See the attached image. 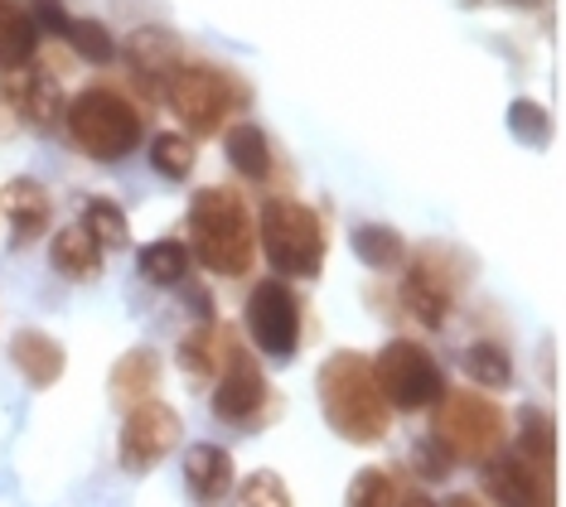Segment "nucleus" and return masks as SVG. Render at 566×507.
Wrapping results in <instances>:
<instances>
[{
    "label": "nucleus",
    "instance_id": "obj_1",
    "mask_svg": "<svg viewBox=\"0 0 566 507\" xmlns=\"http://www.w3.org/2000/svg\"><path fill=\"white\" fill-rule=\"evenodd\" d=\"M319 406H325V421L354 445H378L392 431V406L382 397L378 377H373V358L354 353V348L325 358V368H319Z\"/></svg>",
    "mask_w": 566,
    "mask_h": 507
},
{
    "label": "nucleus",
    "instance_id": "obj_2",
    "mask_svg": "<svg viewBox=\"0 0 566 507\" xmlns=\"http://www.w3.org/2000/svg\"><path fill=\"white\" fill-rule=\"evenodd\" d=\"M189 242L199 262L218 276H248L256 252L248 203L233 189H199L189 203Z\"/></svg>",
    "mask_w": 566,
    "mask_h": 507
},
{
    "label": "nucleus",
    "instance_id": "obj_3",
    "mask_svg": "<svg viewBox=\"0 0 566 507\" xmlns=\"http://www.w3.org/2000/svg\"><path fill=\"white\" fill-rule=\"evenodd\" d=\"M63 116H69V136L73 146H78L87 160H126L136 146H140V112L126 102L117 87H87V93H78L63 107Z\"/></svg>",
    "mask_w": 566,
    "mask_h": 507
},
{
    "label": "nucleus",
    "instance_id": "obj_4",
    "mask_svg": "<svg viewBox=\"0 0 566 507\" xmlns=\"http://www.w3.org/2000/svg\"><path fill=\"white\" fill-rule=\"evenodd\" d=\"M431 440L450 460L484 464V460H494V454H504L509 421H504V411L480 392H450V397H441V415H436Z\"/></svg>",
    "mask_w": 566,
    "mask_h": 507
},
{
    "label": "nucleus",
    "instance_id": "obj_5",
    "mask_svg": "<svg viewBox=\"0 0 566 507\" xmlns=\"http://www.w3.org/2000/svg\"><path fill=\"white\" fill-rule=\"evenodd\" d=\"M262 252L281 276H319L325 228L301 199H266L262 208Z\"/></svg>",
    "mask_w": 566,
    "mask_h": 507
},
{
    "label": "nucleus",
    "instance_id": "obj_6",
    "mask_svg": "<svg viewBox=\"0 0 566 507\" xmlns=\"http://www.w3.org/2000/svg\"><path fill=\"white\" fill-rule=\"evenodd\" d=\"M165 97H170L175 116L189 131H218L228 112H238L248 102V87L233 73L213 68V63H179L165 77Z\"/></svg>",
    "mask_w": 566,
    "mask_h": 507
},
{
    "label": "nucleus",
    "instance_id": "obj_7",
    "mask_svg": "<svg viewBox=\"0 0 566 507\" xmlns=\"http://www.w3.org/2000/svg\"><path fill=\"white\" fill-rule=\"evenodd\" d=\"M373 377H378L388 406L402 411H427L446 397V372L431 358V348H421L417 338H392L378 358H373Z\"/></svg>",
    "mask_w": 566,
    "mask_h": 507
},
{
    "label": "nucleus",
    "instance_id": "obj_8",
    "mask_svg": "<svg viewBox=\"0 0 566 507\" xmlns=\"http://www.w3.org/2000/svg\"><path fill=\"white\" fill-rule=\"evenodd\" d=\"M248 334L262 353L291 358L301 344V300L286 281H262L248 295Z\"/></svg>",
    "mask_w": 566,
    "mask_h": 507
},
{
    "label": "nucleus",
    "instance_id": "obj_9",
    "mask_svg": "<svg viewBox=\"0 0 566 507\" xmlns=\"http://www.w3.org/2000/svg\"><path fill=\"white\" fill-rule=\"evenodd\" d=\"M175 445H179V415L170 406H160V401H140V406H132V415H126V425H122V464L126 469L132 474L156 469Z\"/></svg>",
    "mask_w": 566,
    "mask_h": 507
},
{
    "label": "nucleus",
    "instance_id": "obj_10",
    "mask_svg": "<svg viewBox=\"0 0 566 507\" xmlns=\"http://www.w3.org/2000/svg\"><path fill=\"white\" fill-rule=\"evenodd\" d=\"M223 358H228V368H223V382H218V392H213V415L223 425H242L248 415L262 411L266 377L252 362V353H242L238 344H223Z\"/></svg>",
    "mask_w": 566,
    "mask_h": 507
},
{
    "label": "nucleus",
    "instance_id": "obj_11",
    "mask_svg": "<svg viewBox=\"0 0 566 507\" xmlns=\"http://www.w3.org/2000/svg\"><path fill=\"white\" fill-rule=\"evenodd\" d=\"M402 300H407L411 315L427 324V329H441V324L450 319V305H455V276L441 271L436 252H421V262L407 271Z\"/></svg>",
    "mask_w": 566,
    "mask_h": 507
},
{
    "label": "nucleus",
    "instance_id": "obj_12",
    "mask_svg": "<svg viewBox=\"0 0 566 507\" xmlns=\"http://www.w3.org/2000/svg\"><path fill=\"white\" fill-rule=\"evenodd\" d=\"M484 493L499 507H552L547 478L527 460H518V454H494V460H484Z\"/></svg>",
    "mask_w": 566,
    "mask_h": 507
},
{
    "label": "nucleus",
    "instance_id": "obj_13",
    "mask_svg": "<svg viewBox=\"0 0 566 507\" xmlns=\"http://www.w3.org/2000/svg\"><path fill=\"white\" fill-rule=\"evenodd\" d=\"M6 93H10V107H15V122L24 126H34V131H49V126H59V116H63V87H59V77L54 73H20L15 83H6Z\"/></svg>",
    "mask_w": 566,
    "mask_h": 507
},
{
    "label": "nucleus",
    "instance_id": "obj_14",
    "mask_svg": "<svg viewBox=\"0 0 566 507\" xmlns=\"http://www.w3.org/2000/svg\"><path fill=\"white\" fill-rule=\"evenodd\" d=\"M0 213L10 218L15 242H30L49 228V193L34 184V179H15V184L0 189Z\"/></svg>",
    "mask_w": 566,
    "mask_h": 507
},
{
    "label": "nucleus",
    "instance_id": "obj_15",
    "mask_svg": "<svg viewBox=\"0 0 566 507\" xmlns=\"http://www.w3.org/2000/svg\"><path fill=\"white\" fill-rule=\"evenodd\" d=\"M10 362L24 372V382L30 387H54L63 377V348L59 338H49L40 329H24L15 344H10Z\"/></svg>",
    "mask_w": 566,
    "mask_h": 507
},
{
    "label": "nucleus",
    "instance_id": "obj_16",
    "mask_svg": "<svg viewBox=\"0 0 566 507\" xmlns=\"http://www.w3.org/2000/svg\"><path fill=\"white\" fill-rule=\"evenodd\" d=\"M156 382H160V353L156 348H132V353H122L117 368H112V397L126 401V406L150 401Z\"/></svg>",
    "mask_w": 566,
    "mask_h": 507
},
{
    "label": "nucleus",
    "instance_id": "obj_17",
    "mask_svg": "<svg viewBox=\"0 0 566 507\" xmlns=\"http://www.w3.org/2000/svg\"><path fill=\"white\" fill-rule=\"evenodd\" d=\"M126 59H132V68L136 73H146V77H170L179 68V59H185V49H179V39L170 30H136L132 39H126V49H122Z\"/></svg>",
    "mask_w": 566,
    "mask_h": 507
},
{
    "label": "nucleus",
    "instance_id": "obj_18",
    "mask_svg": "<svg viewBox=\"0 0 566 507\" xmlns=\"http://www.w3.org/2000/svg\"><path fill=\"white\" fill-rule=\"evenodd\" d=\"M34 49H40V30H34V20L24 15L20 6L0 0V68L6 73L24 68V63L34 59Z\"/></svg>",
    "mask_w": 566,
    "mask_h": 507
},
{
    "label": "nucleus",
    "instance_id": "obj_19",
    "mask_svg": "<svg viewBox=\"0 0 566 507\" xmlns=\"http://www.w3.org/2000/svg\"><path fill=\"white\" fill-rule=\"evenodd\" d=\"M185 478H189V488H195L203 503H213V498H223V493L233 488V460H228L218 445H195L189 450V460H185Z\"/></svg>",
    "mask_w": 566,
    "mask_h": 507
},
{
    "label": "nucleus",
    "instance_id": "obj_20",
    "mask_svg": "<svg viewBox=\"0 0 566 507\" xmlns=\"http://www.w3.org/2000/svg\"><path fill=\"white\" fill-rule=\"evenodd\" d=\"M54 271L59 276H69V281H93L97 271H102V246L87 237L83 228H63L59 237H54Z\"/></svg>",
    "mask_w": 566,
    "mask_h": 507
},
{
    "label": "nucleus",
    "instance_id": "obj_21",
    "mask_svg": "<svg viewBox=\"0 0 566 507\" xmlns=\"http://www.w3.org/2000/svg\"><path fill=\"white\" fill-rule=\"evenodd\" d=\"M223 150H228V165L238 169L242 179H266L272 175V146H266V131L262 126H233L223 140Z\"/></svg>",
    "mask_w": 566,
    "mask_h": 507
},
{
    "label": "nucleus",
    "instance_id": "obj_22",
    "mask_svg": "<svg viewBox=\"0 0 566 507\" xmlns=\"http://www.w3.org/2000/svg\"><path fill=\"white\" fill-rule=\"evenodd\" d=\"M518 460H527L543 478H552V464H557V425H552L547 411H523Z\"/></svg>",
    "mask_w": 566,
    "mask_h": 507
},
{
    "label": "nucleus",
    "instance_id": "obj_23",
    "mask_svg": "<svg viewBox=\"0 0 566 507\" xmlns=\"http://www.w3.org/2000/svg\"><path fill=\"white\" fill-rule=\"evenodd\" d=\"M354 252L358 262L373 266V271H397L407 262V242L397 228H382V223H364L354 232Z\"/></svg>",
    "mask_w": 566,
    "mask_h": 507
},
{
    "label": "nucleus",
    "instance_id": "obj_24",
    "mask_svg": "<svg viewBox=\"0 0 566 507\" xmlns=\"http://www.w3.org/2000/svg\"><path fill=\"white\" fill-rule=\"evenodd\" d=\"M78 228L102 246V252H122V246L132 242V223H126V213L112 199H87Z\"/></svg>",
    "mask_w": 566,
    "mask_h": 507
},
{
    "label": "nucleus",
    "instance_id": "obj_25",
    "mask_svg": "<svg viewBox=\"0 0 566 507\" xmlns=\"http://www.w3.org/2000/svg\"><path fill=\"white\" fill-rule=\"evenodd\" d=\"M140 276L150 285H179L189 276V246L165 237V242H150L146 252H140Z\"/></svg>",
    "mask_w": 566,
    "mask_h": 507
},
{
    "label": "nucleus",
    "instance_id": "obj_26",
    "mask_svg": "<svg viewBox=\"0 0 566 507\" xmlns=\"http://www.w3.org/2000/svg\"><path fill=\"white\" fill-rule=\"evenodd\" d=\"M218 358H223V338L213 334V324H199V329H189L185 338H179V368L195 377V382L213 377Z\"/></svg>",
    "mask_w": 566,
    "mask_h": 507
},
{
    "label": "nucleus",
    "instance_id": "obj_27",
    "mask_svg": "<svg viewBox=\"0 0 566 507\" xmlns=\"http://www.w3.org/2000/svg\"><path fill=\"white\" fill-rule=\"evenodd\" d=\"M63 39H69L73 54H83L87 63H112L117 59V39H112V30H102L97 20H69Z\"/></svg>",
    "mask_w": 566,
    "mask_h": 507
},
{
    "label": "nucleus",
    "instance_id": "obj_28",
    "mask_svg": "<svg viewBox=\"0 0 566 507\" xmlns=\"http://www.w3.org/2000/svg\"><path fill=\"white\" fill-rule=\"evenodd\" d=\"M465 372L480 387H509L513 382V362H509V353L499 344H474V348H465Z\"/></svg>",
    "mask_w": 566,
    "mask_h": 507
},
{
    "label": "nucleus",
    "instance_id": "obj_29",
    "mask_svg": "<svg viewBox=\"0 0 566 507\" xmlns=\"http://www.w3.org/2000/svg\"><path fill=\"white\" fill-rule=\"evenodd\" d=\"M150 165H156L165 179H185L189 169H195V146H189V136H175V131L156 136L150 140Z\"/></svg>",
    "mask_w": 566,
    "mask_h": 507
},
{
    "label": "nucleus",
    "instance_id": "obj_30",
    "mask_svg": "<svg viewBox=\"0 0 566 507\" xmlns=\"http://www.w3.org/2000/svg\"><path fill=\"white\" fill-rule=\"evenodd\" d=\"M349 507H397V478L388 469H358L349 484Z\"/></svg>",
    "mask_w": 566,
    "mask_h": 507
},
{
    "label": "nucleus",
    "instance_id": "obj_31",
    "mask_svg": "<svg viewBox=\"0 0 566 507\" xmlns=\"http://www.w3.org/2000/svg\"><path fill=\"white\" fill-rule=\"evenodd\" d=\"M509 131L523 140V146H543L547 140V112H543V102H533V97H518L509 107Z\"/></svg>",
    "mask_w": 566,
    "mask_h": 507
},
{
    "label": "nucleus",
    "instance_id": "obj_32",
    "mask_svg": "<svg viewBox=\"0 0 566 507\" xmlns=\"http://www.w3.org/2000/svg\"><path fill=\"white\" fill-rule=\"evenodd\" d=\"M238 498H242V507H291V493L281 484V474H272V469L248 474V484H242Z\"/></svg>",
    "mask_w": 566,
    "mask_h": 507
},
{
    "label": "nucleus",
    "instance_id": "obj_33",
    "mask_svg": "<svg viewBox=\"0 0 566 507\" xmlns=\"http://www.w3.org/2000/svg\"><path fill=\"white\" fill-rule=\"evenodd\" d=\"M450 464H455V460H450V454H446L441 445H436V440H427V445H417V469L427 474V478H446V474H450Z\"/></svg>",
    "mask_w": 566,
    "mask_h": 507
},
{
    "label": "nucleus",
    "instance_id": "obj_34",
    "mask_svg": "<svg viewBox=\"0 0 566 507\" xmlns=\"http://www.w3.org/2000/svg\"><path fill=\"white\" fill-rule=\"evenodd\" d=\"M34 30H49V34H63L69 30V15H63L59 0H34Z\"/></svg>",
    "mask_w": 566,
    "mask_h": 507
},
{
    "label": "nucleus",
    "instance_id": "obj_35",
    "mask_svg": "<svg viewBox=\"0 0 566 507\" xmlns=\"http://www.w3.org/2000/svg\"><path fill=\"white\" fill-rule=\"evenodd\" d=\"M15 107H10V93H6V83H0V136H10L15 131Z\"/></svg>",
    "mask_w": 566,
    "mask_h": 507
},
{
    "label": "nucleus",
    "instance_id": "obj_36",
    "mask_svg": "<svg viewBox=\"0 0 566 507\" xmlns=\"http://www.w3.org/2000/svg\"><path fill=\"white\" fill-rule=\"evenodd\" d=\"M397 507H436V503L427 498V493H407V498H402V503H397Z\"/></svg>",
    "mask_w": 566,
    "mask_h": 507
},
{
    "label": "nucleus",
    "instance_id": "obj_37",
    "mask_svg": "<svg viewBox=\"0 0 566 507\" xmlns=\"http://www.w3.org/2000/svg\"><path fill=\"white\" fill-rule=\"evenodd\" d=\"M446 507H484L480 498H470V493H455V498H450Z\"/></svg>",
    "mask_w": 566,
    "mask_h": 507
},
{
    "label": "nucleus",
    "instance_id": "obj_38",
    "mask_svg": "<svg viewBox=\"0 0 566 507\" xmlns=\"http://www.w3.org/2000/svg\"><path fill=\"white\" fill-rule=\"evenodd\" d=\"M509 6H537V0H509Z\"/></svg>",
    "mask_w": 566,
    "mask_h": 507
}]
</instances>
